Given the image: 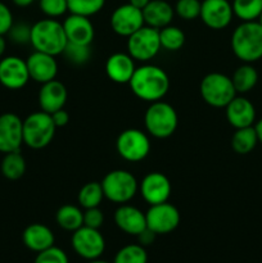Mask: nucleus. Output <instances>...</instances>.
<instances>
[{"label": "nucleus", "mask_w": 262, "mask_h": 263, "mask_svg": "<svg viewBox=\"0 0 262 263\" xmlns=\"http://www.w3.org/2000/svg\"><path fill=\"white\" fill-rule=\"evenodd\" d=\"M131 91L144 102L153 103L162 100L169 92L170 79L163 68L154 64L136 67L130 82Z\"/></svg>", "instance_id": "nucleus-1"}, {"label": "nucleus", "mask_w": 262, "mask_h": 263, "mask_svg": "<svg viewBox=\"0 0 262 263\" xmlns=\"http://www.w3.org/2000/svg\"><path fill=\"white\" fill-rule=\"evenodd\" d=\"M67 43L68 40L63 23L58 22L55 18H45L31 26L30 44L36 51H43L54 57L61 55Z\"/></svg>", "instance_id": "nucleus-2"}, {"label": "nucleus", "mask_w": 262, "mask_h": 263, "mask_svg": "<svg viewBox=\"0 0 262 263\" xmlns=\"http://www.w3.org/2000/svg\"><path fill=\"white\" fill-rule=\"evenodd\" d=\"M231 50L243 63L262 58V26L257 21L243 22L231 35Z\"/></svg>", "instance_id": "nucleus-3"}, {"label": "nucleus", "mask_w": 262, "mask_h": 263, "mask_svg": "<svg viewBox=\"0 0 262 263\" xmlns=\"http://www.w3.org/2000/svg\"><path fill=\"white\" fill-rule=\"evenodd\" d=\"M179 117L171 104L166 102L151 103L144 115V125L149 135L157 139L170 138L176 131Z\"/></svg>", "instance_id": "nucleus-4"}, {"label": "nucleus", "mask_w": 262, "mask_h": 263, "mask_svg": "<svg viewBox=\"0 0 262 263\" xmlns=\"http://www.w3.org/2000/svg\"><path fill=\"white\" fill-rule=\"evenodd\" d=\"M55 128L51 115L44 110L31 113L23 120V143L31 149L45 148L53 140Z\"/></svg>", "instance_id": "nucleus-5"}, {"label": "nucleus", "mask_w": 262, "mask_h": 263, "mask_svg": "<svg viewBox=\"0 0 262 263\" xmlns=\"http://www.w3.org/2000/svg\"><path fill=\"white\" fill-rule=\"evenodd\" d=\"M199 91L203 100L215 108H225L236 97L231 77L220 72L205 74L200 81Z\"/></svg>", "instance_id": "nucleus-6"}, {"label": "nucleus", "mask_w": 262, "mask_h": 263, "mask_svg": "<svg viewBox=\"0 0 262 263\" xmlns=\"http://www.w3.org/2000/svg\"><path fill=\"white\" fill-rule=\"evenodd\" d=\"M100 184H102L104 198L116 204L128 203L139 190L135 176L126 170H115L108 172Z\"/></svg>", "instance_id": "nucleus-7"}, {"label": "nucleus", "mask_w": 262, "mask_h": 263, "mask_svg": "<svg viewBox=\"0 0 262 263\" xmlns=\"http://www.w3.org/2000/svg\"><path fill=\"white\" fill-rule=\"evenodd\" d=\"M161 49L159 30L146 25L127 37V53L134 61H151Z\"/></svg>", "instance_id": "nucleus-8"}, {"label": "nucleus", "mask_w": 262, "mask_h": 263, "mask_svg": "<svg viewBox=\"0 0 262 263\" xmlns=\"http://www.w3.org/2000/svg\"><path fill=\"white\" fill-rule=\"evenodd\" d=\"M116 149L121 158L127 162H140L151 152V140L144 131L139 128H127L118 135Z\"/></svg>", "instance_id": "nucleus-9"}, {"label": "nucleus", "mask_w": 262, "mask_h": 263, "mask_svg": "<svg viewBox=\"0 0 262 263\" xmlns=\"http://www.w3.org/2000/svg\"><path fill=\"white\" fill-rule=\"evenodd\" d=\"M72 248L87 261L98 259L105 251V240L98 229L81 226L72 234Z\"/></svg>", "instance_id": "nucleus-10"}, {"label": "nucleus", "mask_w": 262, "mask_h": 263, "mask_svg": "<svg viewBox=\"0 0 262 263\" xmlns=\"http://www.w3.org/2000/svg\"><path fill=\"white\" fill-rule=\"evenodd\" d=\"M146 228L156 235L170 234L180 223V212L174 204L169 202L153 204L145 212Z\"/></svg>", "instance_id": "nucleus-11"}, {"label": "nucleus", "mask_w": 262, "mask_h": 263, "mask_svg": "<svg viewBox=\"0 0 262 263\" xmlns=\"http://www.w3.org/2000/svg\"><path fill=\"white\" fill-rule=\"evenodd\" d=\"M30 80L27 63L20 57H5L0 61V84L9 90H20Z\"/></svg>", "instance_id": "nucleus-12"}, {"label": "nucleus", "mask_w": 262, "mask_h": 263, "mask_svg": "<svg viewBox=\"0 0 262 263\" xmlns=\"http://www.w3.org/2000/svg\"><path fill=\"white\" fill-rule=\"evenodd\" d=\"M234 17L233 5L228 0H203L199 18L212 30H223Z\"/></svg>", "instance_id": "nucleus-13"}, {"label": "nucleus", "mask_w": 262, "mask_h": 263, "mask_svg": "<svg viewBox=\"0 0 262 263\" xmlns=\"http://www.w3.org/2000/svg\"><path fill=\"white\" fill-rule=\"evenodd\" d=\"M144 25L143 12L128 3L116 8L110 15V27L117 35L123 37H128Z\"/></svg>", "instance_id": "nucleus-14"}, {"label": "nucleus", "mask_w": 262, "mask_h": 263, "mask_svg": "<svg viewBox=\"0 0 262 263\" xmlns=\"http://www.w3.org/2000/svg\"><path fill=\"white\" fill-rule=\"evenodd\" d=\"M23 144V121L14 113L0 116V152L4 154L20 151Z\"/></svg>", "instance_id": "nucleus-15"}, {"label": "nucleus", "mask_w": 262, "mask_h": 263, "mask_svg": "<svg viewBox=\"0 0 262 263\" xmlns=\"http://www.w3.org/2000/svg\"><path fill=\"white\" fill-rule=\"evenodd\" d=\"M171 192V182L162 172H151L145 175L140 184L141 197L149 205L169 202Z\"/></svg>", "instance_id": "nucleus-16"}, {"label": "nucleus", "mask_w": 262, "mask_h": 263, "mask_svg": "<svg viewBox=\"0 0 262 263\" xmlns=\"http://www.w3.org/2000/svg\"><path fill=\"white\" fill-rule=\"evenodd\" d=\"M26 63H27L30 79L41 85L55 80L58 74V63L55 57L50 54L35 50L26 59Z\"/></svg>", "instance_id": "nucleus-17"}, {"label": "nucleus", "mask_w": 262, "mask_h": 263, "mask_svg": "<svg viewBox=\"0 0 262 263\" xmlns=\"http://www.w3.org/2000/svg\"><path fill=\"white\" fill-rule=\"evenodd\" d=\"M68 43L80 44V45H91L95 36L94 26L89 17L79 14H69L63 22Z\"/></svg>", "instance_id": "nucleus-18"}, {"label": "nucleus", "mask_w": 262, "mask_h": 263, "mask_svg": "<svg viewBox=\"0 0 262 263\" xmlns=\"http://www.w3.org/2000/svg\"><path fill=\"white\" fill-rule=\"evenodd\" d=\"M115 223L121 231L138 236L146 229L145 213L130 204H120L115 212Z\"/></svg>", "instance_id": "nucleus-19"}, {"label": "nucleus", "mask_w": 262, "mask_h": 263, "mask_svg": "<svg viewBox=\"0 0 262 263\" xmlns=\"http://www.w3.org/2000/svg\"><path fill=\"white\" fill-rule=\"evenodd\" d=\"M226 118L234 128H243L253 126L256 121V108L251 100L236 95L225 107Z\"/></svg>", "instance_id": "nucleus-20"}, {"label": "nucleus", "mask_w": 262, "mask_h": 263, "mask_svg": "<svg viewBox=\"0 0 262 263\" xmlns=\"http://www.w3.org/2000/svg\"><path fill=\"white\" fill-rule=\"evenodd\" d=\"M67 98H68V92H67L66 86L58 80H51L41 85V89L39 91V104H40L41 110L51 115L64 107Z\"/></svg>", "instance_id": "nucleus-21"}, {"label": "nucleus", "mask_w": 262, "mask_h": 263, "mask_svg": "<svg viewBox=\"0 0 262 263\" xmlns=\"http://www.w3.org/2000/svg\"><path fill=\"white\" fill-rule=\"evenodd\" d=\"M135 69V62L128 53H115L105 62V73L116 84H128Z\"/></svg>", "instance_id": "nucleus-22"}, {"label": "nucleus", "mask_w": 262, "mask_h": 263, "mask_svg": "<svg viewBox=\"0 0 262 263\" xmlns=\"http://www.w3.org/2000/svg\"><path fill=\"white\" fill-rule=\"evenodd\" d=\"M141 12H143L144 23L157 30L171 25L175 15V9L166 0H151Z\"/></svg>", "instance_id": "nucleus-23"}, {"label": "nucleus", "mask_w": 262, "mask_h": 263, "mask_svg": "<svg viewBox=\"0 0 262 263\" xmlns=\"http://www.w3.org/2000/svg\"><path fill=\"white\" fill-rule=\"evenodd\" d=\"M22 240L30 251L39 253L53 247L55 238L53 231L44 223H31L23 231Z\"/></svg>", "instance_id": "nucleus-24"}, {"label": "nucleus", "mask_w": 262, "mask_h": 263, "mask_svg": "<svg viewBox=\"0 0 262 263\" xmlns=\"http://www.w3.org/2000/svg\"><path fill=\"white\" fill-rule=\"evenodd\" d=\"M236 94L249 92L258 82V72L252 66V63H243L234 71L231 76Z\"/></svg>", "instance_id": "nucleus-25"}, {"label": "nucleus", "mask_w": 262, "mask_h": 263, "mask_svg": "<svg viewBox=\"0 0 262 263\" xmlns=\"http://www.w3.org/2000/svg\"><path fill=\"white\" fill-rule=\"evenodd\" d=\"M55 221L66 231H76L84 226V212L73 204H64L57 211Z\"/></svg>", "instance_id": "nucleus-26"}, {"label": "nucleus", "mask_w": 262, "mask_h": 263, "mask_svg": "<svg viewBox=\"0 0 262 263\" xmlns=\"http://www.w3.org/2000/svg\"><path fill=\"white\" fill-rule=\"evenodd\" d=\"M257 143H258V138H257L254 126L236 128L231 138V148L235 153L241 154V156L251 153L256 148Z\"/></svg>", "instance_id": "nucleus-27"}, {"label": "nucleus", "mask_w": 262, "mask_h": 263, "mask_svg": "<svg viewBox=\"0 0 262 263\" xmlns=\"http://www.w3.org/2000/svg\"><path fill=\"white\" fill-rule=\"evenodd\" d=\"M2 174L8 180H18L25 175L26 161L20 151L10 152L4 156L2 161Z\"/></svg>", "instance_id": "nucleus-28"}, {"label": "nucleus", "mask_w": 262, "mask_h": 263, "mask_svg": "<svg viewBox=\"0 0 262 263\" xmlns=\"http://www.w3.org/2000/svg\"><path fill=\"white\" fill-rule=\"evenodd\" d=\"M103 198H104V193H103L102 184L98 181H91L85 184L80 189L79 195H77V200H79L80 205L85 208V210L99 207Z\"/></svg>", "instance_id": "nucleus-29"}, {"label": "nucleus", "mask_w": 262, "mask_h": 263, "mask_svg": "<svg viewBox=\"0 0 262 263\" xmlns=\"http://www.w3.org/2000/svg\"><path fill=\"white\" fill-rule=\"evenodd\" d=\"M231 5L234 15L243 22L257 21L262 12V0H234Z\"/></svg>", "instance_id": "nucleus-30"}, {"label": "nucleus", "mask_w": 262, "mask_h": 263, "mask_svg": "<svg viewBox=\"0 0 262 263\" xmlns=\"http://www.w3.org/2000/svg\"><path fill=\"white\" fill-rule=\"evenodd\" d=\"M161 48L169 51H177L184 46L185 33L181 28L169 25L159 30Z\"/></svg>", "instance_id": "nucleus-31"}, {"label": "nucleus", "mask_w": 262, "mask_h": 263, "mask_svg": "<svg viewBox=\"0 0 262 263\" xmlns=\"http://www.w3.org/2000/svg\"><path fill=\"white\" fill-rule=\"evenodd\" d=\"M148 254L140 244H128L117 252L113 263H146Z\"/></svg>", "instance_id": "nucleus-32"}, {"label": "nucleus", "mask_w": 262, "mask_h": 263, "mask_svg": "<svg viewBox=\"0 0 262 263\" xmlns=\"http://www.w3.org/2000/svg\"><path fill=\"white\" fill-rule=\"evenodd\" d=\"M68 12L72 14L91 17L103 9L105 0H67Z\"/></svg>", "instance_id": "nucleus-33"}, {"label": "nucleus", "mask_w": 262, "mask_h": 263, "mask_svg": "<svg viewBox=\"0 0 262 263\" xmlns=\"http://www.w3.org/2000/svg\"><path fill=\"white\" fill-rule=\"evenodd\" d=\"M64 58L72 64L76 66H82L87 63L91 58V46L90 45H80V44L67 43L63 53Z\"/></svg>", "instance_id": "nucleus-34"}, {"label": "nucleus", "mask_w": 262, "mask_h": 263, "mask_svg": "<svg viewBox=\"0 0 262 263\" xmlns=\"http://www.w3.org/2000/svg\"><path fill=\"white\" fill-rule=\"evenodd\" d=\"M200 7H202V2L199 0H177L174 9L175 13L182 20L193 21L195 18H199Z\"/></svg>", "instance_id": "nucleus-35"}, {"label": "nucleus", "mask_w": 262, "mask_h": 263, "mask_svg": "<svg viewBox=\"0 0 262 263\" xmlns=\"http://www.w3.org/2000/svg\"><path fill=\"white\" fill-rule=\"evenodd\" d=\"M40 9L46 17L57 18L68 12L67 0H40L39 2Z\"/></svg>", "instance_id": "nucleus-36"}, {"label": "nucleus", "mask_w": 262, "mask_h": 263, "mask_svg": "<svg viewBox=\"0 0 262 263\" xmlns=\"http://www.w3.org/2000/svg\"><path fill=\"white\" fill-rule=\"evenodd\" d=\"M33 263H69V261L63 249L53 246L45 251L39 252Z\"/></svg>", "instance_id": "nucleus-37"}, {"label": "nucleus", "mask_w": 262, "mask_h": 263, "mask_svg": "<svg viewBox=\"0 0 262 263\" xmlns=\"http://www.w3.org/2000/svg\"><path fill=\"white\" fill-rule=\"evenodd\" d=\"M104 223V215L99 207L87 208L84 211V226L99 230Z\"/></svg>", "instance_id": "nucleus-38"}, {"label": "nucleus", "mask_w": 262, "mask_h": 263, "mask_svg": "<svg viewBox=\"0 0 262 263\" xmlns=\"http://www.w3.org/2000/svg\"><path fill=\"white\" fill-rule=\"evenodd\" d=\"M9 36L14 43L17 44H27L30 43L31 37V26H27L26 23H13L12 28L9 30Z\"/></svg>", "instance_id": "nucleus-39"}, {"label": "nucleus", "mask_w": 262, "mask_h": 263, "mask_svg": "<svg viewBox=\"0 0 262 263\" xmlns=\"http://www.w3.org/2000/svg\"><path fill=\"white\" fill-rule=\"evenodd\" d=\"M13 26V14L9 8L0 2V35L9 32Z\"/></svg>", "instance_id": "nucleus-40"}, {"label": "nucleus", "mask_w": 262, "mask_h": 263, "mask_svg": "<svg viewBox=\"0 0 262 263\" xmlns=\"http://www.w3.org/2000/svg\"><path fill=\"white\" fill-rule=\"evenodd\" d=\"M51 118H53V122L57 127H63L67 123L69 122V115L67 110H64L63 108L59 110H55L54 113H51Z\"/></svg>", "instance_id": "nucleus-41"}, {"label": "nucleus", "mask_w": 262, "mask_h": 263, "mask_svg": "<svg viewBox=\"0 0 262 263\" xmlns=\"http://www.w3.org/2000/svg\"><path fill=\"white\" fill-rule=\"evenodd\" d=\"M156 236H157V235L153 233V231L149 230V229L146 228L145 230L143 231V233H140V234H139V235H138L139 244H140V246H143V247L151 246V244L154 241V239H156Z\"/></svg>", "instance_id": "nucleus-42"}, {"label": "nucleus", "mask_w": 262, "mask_h": 263, "mask_svg": "<svg viewBox=\"0 0 262 263\" xmlns=\"http://www.w3.org/2000/svg\"><path fill=\"white\" fill-rule=\"evenodd\" d=\"M149 2H151V0H128V4H131L133 7L138 8V9L143 10L144 8L148 5Z\"/></svg>", "instance_id": "nucleus-43"}, {"label": "nucleus", "mask_w": 262, "mask_h": 263, "mask_svg": "<svg viewBox=\"0 0 262 263\" xmlns=\"http://www.w3.org/2000/svg\"><path fill=\"white\" fill-rule=\"evenodd\" d=\"M254 130H256L257 138H258V143L262 144V118L256 122V125H254Z\"/></svg>", "instance_id": "nucleus-44"}, {"label": "nucleus", "mask_w": 262, "mask_h": 263, "mask_svg": "<svg viewBox=\"0 0 262 263\" xmlns=\"http://www.w3.org/2000/svg\"><path fill=\"white\" fill-rule=\"evenodd\" d=\"M13 3H14L17 7H21V8H25V7H28V5L32 4L35 0H12Z\"/></svg>", "instance_id": "nucleus-45"}, {"label": "nucleus", "mask_w": 262, "mask_h": 263, "mask_svg": "<svg viewBox=\"0 0 262 263\" xmlns=\"http://www.w3.org/2000/svg\"><path fill=\"white\" fill-rule=\"evenodd\" d=\"M5 49H7V41H5L4 35H0V57L5 53Z\"/></svg>", "instance_id": "nucleus-46"}, {"label": "nucleus", "mask_w": 262, "mask_h": 263, "mask_svg": "<svg viewBox=\"0 0 262 263\" xmlns=\"http://www.w3.org/2000/svg\"><path fill=\"white\" fill-rule=\"evenodd\" d=\"M87 263H109V262H107V261H102V259H92V261H89Z\"/></svg>", "instance_id": "nucleus-47"}, {"label": "nucleus", "mask_w": 262, "mask_h": 263, "mask_svg": "<svg viewBox=\"0 0 262 263\" xmlns=\"http://www.w3.org/2000/svg\"><path fill=\"white\" fill-rule=\"evenodd\" d=\"M257 22H258L259 25L262 26V12H261V14H259V17H258V20H257Z\"/></svg>", "instance_id": "nucleus-48"}]
</instances>
